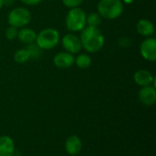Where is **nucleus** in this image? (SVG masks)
<instances>
[{
	"label": "nucleus",
	"instance_id": "f257e3e1",
	"mask_svg": "<svg viewBox=\"0 0 156 156\" xmlns=\"http://www.w3.org/2000/svg\"><path fill=\"white\" fill-rule=\"evenodd\" d=\"M80 39L82 48L89 53H96L100 51L105 42L104 36L99 27H92L86 26L81 31Z\"/></svg>",
	"mask_w": 156,
	"mask_h": 156
},
{
	"label": "nucleus",
	"instance_id": "f03ea898",
	"mask_svg": "<svg viewBox=\"0 0 156 156\" xmlns=\"http://www.w3.org/2000/svg\"><path fill=\"white\" fill-rule=\"evenodd\" d=\"M97 9L101 17L112 20L122 16L124 6L122 0H100Z\"/></svg>",
	"mask_w": 156,
	"mask_h": 156
},
{
	"label": "nucleus",
	"instance_id": "7ed1b4c3",
	"mask_svg": "<svg viewBox=\"0 0 156 156\" xmlns=\"http://www.w3.org/2000/svg\"><path fill=\"white\" fill-rule=\"evenodd\" d=\"M86 16L87 14L80 6L69 9L65 18V25L67 29L70 33L80 32L87 26Z\"/></svg>",
	"mask_w": 156,
	"mask_h": 156
},
{
	"label": "nucleus",
	"instance_id": "20e7f679",
	"mask_svg": "<svg viewBox=\"0 0 156 156\" xmlns=\"http://www.w3.org/2000/svg\"><path fill=\"white\" fill-rule=\"evenodd\" d=\"M60 41L59 32L53 27L44 28L37 34L35 43L42 50H49L58 46Z\"/></svg>",
	"mask_w": 156,
	"mask_h": 156
},
{
	"label": "nucleus",
	"instance_id": "39448f33",
	"mask_svg": "<svg viewBox=\"0 0 156 156\" xmlns=\"http://www.w3.org/2000/svg\"><path fill=\"white\" fill-rule=\"evenodd\" d=\"M32 20V15L30 11L23 6L14 7L10 10L7 16V23L9 26L22 28L27 26Z\"/></svg>",
	"mask_w": 156,
	"mask_h": 156
},
{
	"label": "nucleus",
	"instance_id": "423d86ee",
	"mask_svg": "<svg viewBox=\"0 0 156 156\" xmlns=\"http://www.w3.org/2000/svg\"><path fill=\"white\" fill-rule=\"evenodd\" d=\"M141 56L149 62L156 60V39L153 37H145L140 45Z\"/></svg>",
	"mask_w": 156,
	"mask_h": 156
},
{
	"label": "nucleus",
	"instance_id": "0eeeda50",
	"mask_svg": "<svg viewBox=\"0 0 156 156\" xmlns=\"http://www.w3.org/2000/svg\"><path fill=\"white\" fill-rule=\"evenodd\" d=\"M61 44L65 51L73 55L80 53L82 49L80 37L76 36L74 33H68L64 35L61 39Z\"/></svg>",
	"mask_w": 156,
	"mask_h": 156
},
{
	"label": "nucleus",
	"instance_id": "6e6552de",
	"mask_svg": "<svg viewBox=\"0 0 156 156\" xmlns=\"http://www.w3.org/2000/svg\"><path fill=\"white\" fill-rule=\"evenodd\" d=\"M138 99L142 104L146 107H151L156 102V89L154 86L150 85L142 87L138 92Z\"/></svg>",
	"mask_w": 156,
	"mask_h": 156
},
{
	"label": "nucleus",
	"instance_id": "1a4fd4ad",
	"mask_svg": "<svg viewBox=\"0 0 156 156\" xmlns=\"http://www.w3.org/2000/svg\"><path fill=\"white\" fill-rule=\"evenodd\" d=\"M75 63V57L73 54L67 51H61L57 53L53 58V64L58 69H69Z\"/></svg>",
	"mask_w": 156,
	"mask_h": 156
},
{
	"label": "nucleus",
	"instance_id": "9d476101",
	"mask_svg": "<svg viewBox=\"0 0 156 156\" xmlns=\"http://www.w3.org/2000/svg\"><path fill=\"white\" fill-rule=\"evenodd\" d=\"M82 147H83L82 141L78 135L72 134V135L69 136L65 141L64 149H65V152L69 155H78L81 152Z\"/></svg>",
	"mask_w": 156,
	"mask_h": 156
},
{
	"label": "nucleus",
	"instance_id": "9b49d317",
	"mask_svg": "<svg viewBox=\"0 0 156 156\" xmlns=\"http://www.w3.org/2000/svg\"><path fill=\"white\" fill-rule=\"evenodd\" d=\"M133 80L141 88L150 86V85H153V86L155 87V84H154L155 78L147 69H139V70H137L133 75Z\"/></svg>",
	"mask_w": 156,
	"mask_h": 156
},
{
	"label": "nucleus",
	"instance_id": "f8f14e48",
	"mask_svg": "<svg viewBox=\"0 0 156 156\" xmlns=\"http://www.w3.org/2000/svg\"><path fill=\"white\" fill-rule=\"evenodd\" d=\"M136 30L139 35L144 37H150L154 35L155 27L151 20L147 18H142L136 24Z\"/></svg>",
	"mask_w": 156,
	"mask_h": 156
},
{
	"label": "nucleus",
	"instance_id": "ddd939ff",
	"mask_svg": "<svg viewBox=\"0 0 156 156\" xmlns=\"http://www.w3.org/2000/svg\"><path fill=\"white\" fill-rule=\"evenodd\" d=\"M16 145L8 135H0V156H14Z\"/></svg>",
	"mask_w": 156,
	"mask_h": 156
},
{
	"label": "nucleus",
	"instance_id": "4468645a",
	"mask_svg": "<svg viewBox=\"0 0 156 156\" xmlns=\"http://www.w3.org/2000/svg\"><path fill=\"white\" fill-rule=\"evenodd\" d=\"M36 37H37V33L32 28L25 27L18 29V34L16 38H18V40L23 44L28 45L34 43L36 41Z\"/></svg>",
	"mask_w": 156,
	"mask_h": 156
},
{
	"label": "nucleus",
	"instance_id": "2eb2a0df",
	"mask_svg": "<svg viewBox=\"0 0 156 156\" xmlns=\"http://www.w3.org/2000/svg\"><path fill=\"white\" fill-rule=\"evenodd\" d=\"M74 64H76V66L78 68H80L81 69H85L90 66L91 58L88 54L82 53V54H80L78 57L75 58V63Z\"/></svg>",
	"mask_w": 156,
	"mask_h": 156
},
{
	"label": "nucleus",
	"instance_id": "dca6fc26",
	"mask_svg": "<svg viewBox=\"0 0 156 156\" xmlns=\"http://www.w3.org/2000/svg\"><path fill=\"white\" fill-rule=\"evenodd\" d=\"M30 59V55L28 51L25 48L17 49L14 53V61L17 64H24Z\"/></svg>",
	"mask_w": 156,
	"mask_h": 156
},
{
	"label": "nucleus",
	"instance_id": "f3484780",
	"mask_svg": "<svg viewBox=\"0 0 156 156\" xmlns=\"http://www.w3.org/2000/svg\"><path fill=\"white\" fill-rule=\"evenodd\" d=\"M102 17L99 15L98 12H91L86 16V25L88 27H99V26L101 24Z\"/></svg>",
	"mask_w": 156,
	"mask_h": 156
},
{
	"label": "nucleus",
	"instance_id": "a211bd4d",
	"mask_svg": "<svg viewBox=\"0 0 156 156\" xmlns=\"http://www.w3.org/2000/svg\"><path fill=\"white\" fill-rule=\"evenodd\" d=\"M26 49L28 51V53L30 55V58L37 59V58H39L42 55V49L39 48L35 42L27 45Z\"/></svg>",
	"mask_w": 156,
	"mask_h": 156
},
{
	"label": "nucleus",
	"instance_id": "6ab92c4d",
	"mask_svg": "<svg viewBox=\"0 0 156 156\" xmlns=\"http://www.w3.org/2000/svg\"><path fill=\"white\" fill-rule=\"evenodd\" d=\"M17 34H18V28L11 26H8V27L5 29V36L8 40H15L17 37Z\"/></svg>",
	"mask_w": 156,
	"mask_h": 156
},
{
	"label": "nucleus",
	"instance_id": "aec40b11",
	"mask_svg": "<svg viewBox=\"0 0 156 156\" xmlns=\"http://www.w3.org/2000/svg\"><path fill=\"white\" fill-rule=\"evenodd\" d=\"M83 1L84 0H62V3L66 7L70 9L80 6L83 3Z\"/></svg>",
	"mask_w": 156,
	"mask_h": 156
},
{
	"label": "nucleus",
	"instance_id": "412c9836",
	"mask_svg": "<svg viewBox=\"0 0 156 156\" xmlns=\"http://www.w3.org/2000/svg\"><path fill=\"white\" fill-rule=\"evenodd\" d=\"M132 44H133V41L129 37H122L118 39V45L121 48H130Z\"/></svg>",
	"mask_w": 156,
	"mask_h": 156
},
{
	"label": "nucleus",
	"instance_id": "4be33fe9",
	"mask_svg": "<svg viewBox=\"0 0 156 156\" xmlns=\"http://www.w3.org/2000/svg\"><path fill=\"white\" fill-rule=\"evenodd\" d=\"M23 4L27 5H36L39 3H41L43 0H20Z\"/></svg>",
	"mask_w": 156,
	"mask_h": 156
},
{
	"label": "nucleus",
	"instance_id": "5701e85b",
	"mask_svg": "<svg viewBox=\"0 0 156 156\" xmlns=\"http://www.w3.org/2000/svg\"><path fill=\"white\" fill-rule=\"evenodd\" d=\"M16 0H3L4 6H12L15 4Z\"/></svg>",
	"mask_w": 156,
	"mask_h": 156
},
{
	"label": "nucleus",
	"instance_id": "b1692460",
	"mask_svg": "<svg viewBox=\"0 0 156 156\" xmlns=\"http://www.w3.org/2000/svg\"><path fill=\"white\" fill-rule=\"evenodd\" d=\"M133 1H134V0H122V2L123 4H126V5H131V4L133 3Z\"/></svg>",
	"mask_w": 156,
	"mask_h": 156
},
{
	"label": "nucleus",
	"instance_id": "393cba45",
	"mask_svg": "<svg viewBox=\"0 0 156 156\" xmlns=\"http://www.w3.org/2000/svg\"><path fill=\"white\" fill-rule=\"evenodd\" d=\"M3 6H4V5H3V0H0V9H1Z\"/></svg>",
	"mask_w": 156,
	"mask_h": 156
},
{
	"label": "nucleus",
	"instance_id": "a878e982",
	"mask_svg": "<svg viewBox=\"0 0 156 156\" xmlns=\"http://www.w3.org/2000/svg\"><path fill=\"white\" fill-rule=\"evenodd\" d=\"M48 1H50L51 2V1H56V0H48Z\"/></svg>",
	"mask_w": 156,
	"mask_h": 156
}]
</instances>
